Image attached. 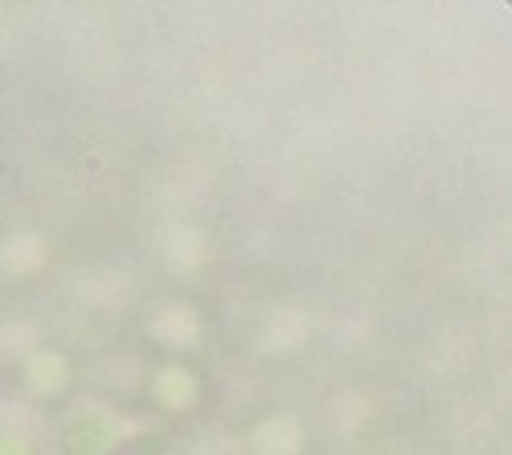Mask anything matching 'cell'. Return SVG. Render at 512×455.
I'll return each mask as SVG.
<instances>
[{"mask_svg":"<svg viewBox=\"0 0 512 455\" xmlns=\"http://www.w3.org/2000/svg\"><path fill=\"white\" fill-rule=\"evenodd\" d=\"M0 455H33V447H29V439L0 435Z\"/></svg>","mask_w":512,"mask_h":455,"instance_id":"obj_1","label":"cell"}]
</instances>
